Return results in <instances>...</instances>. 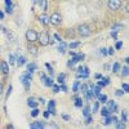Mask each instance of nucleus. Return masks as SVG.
<instances>
[{
    "instance_id": "f257e3e1",
    "label": "nucleus",
    "mask_w": 129,
    "mask_h": 129,
    "mask_svg": "<svg viewBox=\"0 0 129 129\" xmlns=\"http://www.w3.org/2000/svg\"><path fill=\"white\" fill-rule=\"evenodd\" d=\"M38 38H39V35H38V32L35 30H27L26 31V39H27V41L34 43V41L38 40Z\"/></svg>"
},
{
    "instance_id": "f03ea898",
    "label": "nucleus",
    "mask_w": 129,
    "mask_h": 129,
    "mask_svg": "<svg viewBox=\"0 0 129 129\" xmlns=\"http://www.w3.org/2000/svg\"><path fill=\"white\" fill-rule=\"evenodd\" d=\"M78 32L80 36H89L90 35V27L88 25H80L78 27Z\"/></svg>"
},
{
    "instance_id": "7ed1b4c3",
    "label": "nucleus",
    "mask_w": 129,
    "mask_h": 129,
    "mask_svg": "<svg viewBox=\"0 0 129 129\" xmlns=\"http://www.w3.org/2000/svg\"><path fill=\"white\" fill-rule=\"evenodd\" d=\"M50 38H49V34L47 31H44V32H41V34L39 35V40H40V44L41 45H48V44H50V40H49Z\"/></svg>"
},
{
    "instance_id": "20e7f679",
    "label": "nucleus",
    "mask_w": 129,
    "mask_h": 129,
    "mask_svg": "<svg viewBox=\"0 0 129 129\" xmlns=\"http://www.w3.org/2000/svg\"><path fill=\"white\" fill-rule=\"evenodd\" d=\"M61 21H62V17H61V14H58V13H53V14L49 17V22H50L52 25H54V26H58V25L61 23Z\"/></svg>"
},
{
    "instance_id": "39448f33",
    "label": "nucleus",
    "mask_w": 129,
    "mask_h": 129,
    "mask_svg": "<svg viewBox=\"0 0 129 129\" xmlns=\"http://www.w3.org/2000/svg\"><path fill=\"white\" fill-rule=\"evenodd\" d=\"M30 80H31V72H27V74H25V75L21 76V81H22L25 89L30 88Z\"/></svg>"
},
{
    "instance_id": "423d86ee",
    "label": "nucleus",
    "mask_w": 129,
    "mask_h": 129,
    "mask_svg": "<svg viewBox=\"0 0 129 129\" xmlns=\"http://www.w3.org/2000/svg\"><path fill=\"white\" fill-rule=\"evenodd\" d=\"M109 8L112 10H119L121 8V0H109Z\"/></svg>"
},
{
    "instance_id": "0eeeda50",
    "label": "nucleus",
    "mask_w": 129,
    "mask_h": 129,
    "mask_svg": "<svg viewBox=\"0 0 129 129\" xmlns=\"http://www.w3.org/2000/svg\"><path fill=\"white\" fill-rule=\"evenodd\" d=\"M88 75H89L88 67H79V69H78V78H80V79H87Z\"/></svg>"
},
{
    "instance_id": "6e6552de",
    "label": "nucleus",
    "mask_w": 129,
    "mask_h": 129,
    "mask_svg": "<svg viewBox=\"0 0 129 129\" xmlns=\"http://www.w3.org/2000/svg\"><path fill=\"white\" fill-rule=\"evenodd\" d=\"M48 111H49V114H56V102L54 101H49V103H48Z\"/></svg>"
},
{
    "instance_id": "1a4fd4ad",
    "label": "nucleus",
    "mask_w": 129,
    "mask_h": 129,
    "mask_svg": "<svg viewBox=\"0 0 129 129\" xmlns=\"http://www.w3.org/2000/svg\"><path fill=\"white\" fill-rule=\"evenodd\" d=\"M0 70H2L3 74H8V72H9L8 63H7V62H2V63H0Z\"/></svg>"
},
{
    "instance_id": "9d476101",
    "label": "nucleus",
    "mask_w": 129,
    "mask_h": 129,
    "mask_svg": "<svg viewBox=\"0 0 129 129\" xmlns=\"http://www.w3.org/2000/svg\"><path fill=\"white\" fill-rule=\"evenodd\" d=\"M27 105L30 107H32V109H35V107L38 106V101H35V98H32V97H31V98L27 100Z\"/></svg>"
},
{
    "instance_id": "9b49d317",
    "label": "nucleus",
    "mask_w": 129,
    "mask_h": 129,
    "mask_svg": "<svg viewBox=\"0 0 129 129\" xmlns=\"http://www.w3.org/2000/svg\"><path fill=\"white\" fill-rule=\"evenodd\" d=\"M39 19L41 21L43 25H48V23H49V17H48L47 14H41V16L39 17Z\"/></svg>"
},
{
    "instance_id": "f8f14e48",
    "label": "nucleus",
    "mask_w": 129,
    "mask_h": 129,
    "mask_svg": "<svg viewBox=\"0 0 129 129\" xmlns=\"http://www.w3.org/2000/svg\"><path fill=\"white\" fill-rule=\"evenodd\" d=\"M107 109L111 110L112 112H117V106L115 105L114 101H110V102H109V107H107Z\"/></svg>"
},
{
    "instance_id": "ddd939ff",
    "label": "nucleus",
    "mask_w": 129,
    "mask_h": 129,
    "mask_svg": "<svg viewBox=\"0 0 129 129\" xmlns=\"http://www.w3.org/2000/svg\"><path fill=\"white\" fill-rule=\"evenodd\" d=\"M44 126H45V124L44 123H40V121H36V123H32L31 124V128L32 129H38V128L41 129V128H44Z\"/></svg>"
},
{
    "instance_id": "4468645a",
    "label": "nucleus",
    "mask_w": 129,
    "mask_h": 129,
    "mask_svg": "<svg viewBox=\"0 0 129 129\" xmlns=\"http://www.w3.org/2000/svg\"><path fill=\"white\" fill-rule=\"evenodd\" d=\"M17 63H18V66H22V64L26 63V58L22 56H17Z\"/></svg>"
},
{
    "instance_id": "2eb2a0df",
    "label": "nucleus",
    "mask_w": 129,
    "mask_h": 129,
    "mask_svg": "<svg viewBox=\"0 0 129 129\" xmlns=\"http://www.w3.org/2000/svg\"><path fill=\"white\" fill-rule=\"evenodd\" d=\"M43 80H44V84L47 85V87H52V85H53V80H52V78L49 76V78H43Z\"/></svg>"
},
{
    "instance_id": "dca6fc26",
    "label": "nucleus",
    "mask_w": 129,
    "mask_h": 129,
    "mask_svg": "<svg viewBox=\"0 0 129 129\" xmlns=\"http://www.w3.org/2000/svg\"><path fill=\"white\" fill-rule=\"evenodd\" d=\"M66 48H67V45L64 44V43L61 41V44L58 45V49H57V50H58L59 53H64V52H66Z\"/></svg>"
},
{
    "instance_id": "f3484780",
    "label": "nucleus",
    "mask_w": 129,
    "mask_h": 129,
    "mask_svg": "<svg viewBox=\"0 0 129 129\" xmlns=\"http://www.w3.org/2000/svg\"><path fill=\"white\" fill-rule=\"evenodd\" d=\"M101 115L103 116V117H106V116H110L111 115V111L107 109V107H105V109H102L101 110Z\"/></svg>"
},
{
    "instance_id": "a211bd4d",
    "label": "nucleus",
    "mask_w": 129,
    "mask_h": 129,
    "mask_svg": "<svg viewBox=\"0 0 129 129\" xmlns=\"http://www.w3.org/2000/svg\"><path fill=\"white\" fill-rule=\"evenodd\" d=\"M64 79H66V74H59L58 75V78H57V81H58V84H62V83H64Z\"/></svg>"
},
{
    "instance_id": "6ab92c4d",
    "label": "nucleus",
    "mask_w": 129,
    "mask_h": 129,
    "mask_svg": "<svg viewBox=\"0 0 129 129\" xmlns=\"http://www.w3.org/2000/svg\"><path fill=\"white\" fill-rule=\"evenodd\" d=\"M27 70H28V72H34L36 70V63H28L27 64Z\"/></svg>"
},
{
    "instance_id": "aec40b11",
    "label": "nucleus",
    "mask_w": 129,
    "mask_h": 129,
    "mask_svg": "<svg viewBox=\"0 0 129 129\" xmlns=\"http://www.w3.org/2000/svg\"><path fill=\"white\" fill-rule=\"evenodd\" d=\"M85 95H87V100H88V101H90V100H93V97H94V94H93V92H92V89H88L87 92H85Z\"/></svg>"
},
{
    "instance_id": "412c9836",
    "label": "nucleus",
    "mask_w": 129,
    "mask_h": 129,
    "mask_svg": "<svg viewBox=\"0 0 129 129\" xmlns=\"http://www.w3.org/2000/svg\"><path fill=\"white\" fill-rule=\"evenodd\" d=\"M74 101H75V106H76V107H81L83 106V100L81 98H76V97H74Z\"/></svg>"
},
{
    "instance_id": "4be33fe9",
    "label": "nucleus",
    "mask_w": 129,
    "mask_h": 129,
    "mask_svg": "<svg viewBox=\"0 0 129 129\" xmlns=\"http://www.w3.org/2000/svg\"><path fill=\"white\" fill-rule=\"evenodd\" d=\"M79 87H80V83L79 81H75L74 85H72V90L74 92H79Z\"/></svg>"
},
{
    "instance_id": "5701e85b",
    "label": "nucleus",
    "mask_w": 129,
    "mask_h": 129,
    "mask_svg": "<svg viewBox=\"0 0 129 129\" xmlns=\"http://www.w3.org/2000/svg\"><path fill=\"white\" fill-rule=\"evenodd\" d=\"M41 8H43V10H47L48 9V0H41Z\"/></svg>"
},
{
    "instance_id": "b1692460",
    "label": "nucleus",
    "mask_w": 129,
    "mask_h": 129,
    "mask_svg": "<svg viewBox=\"0 0 129 129\" xmlns=\"http://www.w3.org/2000/svg\"><path fill=\"white\" fill-rule=\"evenodd\" d=\"M93 94H95V95H100L101 94V87H100V85H97V87L93 89Z\"/></svg>"
},
{
    "instance_id": "393cba45",
    "label": "nucleus",
    "mask_w": 129,
    "mask_h": 129,
    "mask_svg": "<svg viewBox=\"0 0 129 129\" xmlns=\"http://www.w3.org/2000/svg\"><path fill=\"white\" fill-rule=\"evenodd\" d=\"M119 70H120V64L117 63V62H116V63H114V66H112V71H114V72H117Z\"/></svg>"
},
{
    "instance_id": "a878e982",
    "label": "nucleus",
    "mask_w": 129,
    "mask_h": 129,
    "mask_svg": "<svg viewBox=\"0 0 129 129\" xmlns=\"http://www.w3.org/2000/svg\"><path fill=\"white\" fill-rule=\"evenodd\" d=\"M79 45H80V41H74V43H71V44H70V48L74 49V48H78Z\"/></svg>"
},
{
    "instance_id": "bb28decb",
    "label": "nucleus",
    "mask_w": 129,
    "mask_h": 129,
    "mask_svg": "<svg viewBox=\"0 0 129 129\" xmlns=\"http://www.w3.org/2000/svg\"><path fill=\"white\" fill-rule=\"evenodd\" d=\"M98 98H100V102H102V103H105V102H107V97H106L105 94H102V95L100 94V95H98Z\"/></svg>"
},
{
    "instance_id": "cd10ccee",
    "label": "nucleus",
    "mask_w": 129,
    "mask_h": 129,
    "mask_svg": "<svg viewBox=\"0 0 129 129\" xmlns=\"http://www.w3.org/2000/svg\"><path fill=\"white\" fill-rule=\"evenodd\" d=\"M112 121H111V116H106V119H105V121H103V124L105 125H110Z\"/></svg>"
},
{
    "instance_id": "c85d7f7f",
    "label": "nucleus",
    "mask_w": 129,
    "mask_h": 129,
    "mask_svg": "<svg viewBox=\"0 0 129 129\" xmlns=\"http://www.w3.org/2000/svg\"><path fill=\"white\" fill-rule=\"evenodd\" d=\"M123 121H124V123L128 121V111H126V110L123 111Z\"/></svg>"
},
{
    "instance_id": "c756f323",
    "label": "nucleus",
    "mask_w": 129,
    "mask_h": 129,
    "mask_svg": "<svg viewBox=\"0 0 129 129\" xmlns=\"http://www.w3.org/2000/svg\"><path fill=\"white\" fill-rule=\"evenodd\" d=\"M38 115H39V110H38L36 107H35V109L32 110V112H31V116H32V117H36Z\"/></svg>"
},
{
    "instance_id": "7c9ffc66",
    "label": "nucleus",
    "mask_w": 129,
    "mask_h": 129,
    "mask_svg": "<svg viewBox=\"0 0 129 129\" xmlns=\"http://www.w3.org/2000/svg\"><path fill=\"white\" fill-rule=\"evenodd\" d=\"M92 121H93V117L88 115V116H87V119H85V124H87V125H89Z\"/></svg>"
},
{
    "instance_id": "2f4dec72",
    "label": "nucleus",
    "mask_w": 129,
    "mask_h": 129,
    "mask_svg": "<svg viewBox=\"0 0 129 129\" xmlns=\"http://www.w3.org/2000/svg\"><path fill=\"white\" fill-rule=\"evenodd\" d=\"M45 67L48 69V74H49V75H52V74H53V69H52V66H50L49 63H45Z\"/></svg>"
},
{
    "instance_id": "473e14b6",
    "label": "nucleus",
    "mask_w": 129,
    "mask_h": 129,
    "mask_svg": "<svg viewBox=\"0 0 129 129\" xmlns=\"http://www.w3.org/2000/svg\"><path fill=\"white\" fill-rule=\"evenodd\" d=\"M9 63H10V64H14V63H16V57L12 56V54L9 56Z\"/></svg>"
},
{
    "instance_id": "72a5a7b5",
    "label": "nucleus",
    "mask_w": 129,
    "mask_h": 129,
    "mask_svg": "<svg viewBox=\"0 0 129 129\" xmlns=\"http://www.w3.org/2000/svg\"><path fill=\"white\" fill-rule=\"evenodd\" d=\"M128 74H129V69H128V66H125L123 69V76H128Z\"/></svg>"
},
{
    "instance_id": "f704fd0d",
    "label": "nucleus",
    "mask_w": 129,
    "mask_h": 129,
    "mask_svg": "<svg viewBox=\"0 0 129 129\" xmlns=\"http://www.w3.org/2000/svg\"><path fill=\"white\" fill-rule=\"evenodd\" d=\"M120 28H123V25H115L112 27V31H119Z\"/></svg>"
},
{
    "instance_id": "c9c22d12",
    "label": "nucleus",
    "mask_w": 129,
    "mask_h": 129,
    "mask_svg": "<svg viewBox=\"0 0 129 129\" xmlns=\"http://www.w3.org/2000/svg\"><path fill=\"white\" fill-rule=\"evenodd\" d=\"M98 106H100L98 102H95V103H94V106H93V112H98Z\"/></svg>"
},
{
    "instance_id": "e433bc0d",
    "label": "nucleus",
    "mask_w": 129,
    "mask_h": 129,
    "mask_svg": "<svg viewBox=\"0 0 129 129\" xmlns=\"http://www.w3.org/2000/svg\"><path fill=\"white\" fill-rule=\"evenodd\" d=\"M28 49H30V52H31L34 56H35V54H38V50H36V48H35V47H31V48H28Z\"/></svg>"
},
{
    "instance_id": "4c0bfd02",
    "label": "nucleus",
    "mask_w": 129,
    "mask_h": 129,
    "mask_svg": "<svg viewBox=\"0 0 129 129\" xmlns=\"http://www.w3.org/2000/svg\"><path fill=\"white\" fill-rule=\"evenodd\" d=\"M52 87H53V92H54V93L59 92V87H58V85H52Z\"/></svg>"
},
{
    "instance_id": "58836bf2",
    "label": "nucleus",
    "mask_w": 129,
    "mask_h": 129,
    "mask_svg": "<svg viewBox=\"0 0 129 129\" xmlns=\"http://www.w3.org/2000/svg\"><path fill=\"white\" fill-rule=\"evenodd\" d=\"M83 114H84V116H88L89 115V109H88V107H85V109L83 110Z\"/></svg>"
},
{
    "instance_id": "ea45409f",
    "label": "nucleus",
    "mask_w": 129,
    "mask_h": 129,
    "mask_svg": "<svg viewBox=\"0 0 129 129\" xmlns=\"http://www.w3.org/2000/svg\"><path fill=\"white\" fill-rule=\"evenodd\" d=\"M87 90H88V85H85V84H84V85H81V92H83V93H85Z\"/></svg>"
},
{
    "instance_id": "a19ab883",
    "label": "nucleus",
    "mask_w": 129,
    "mask_h": 129,
    "mask_svg": "<svg viewBox=\"0 0 129 129\" xmlns=\"http://www.w3.org/2000/svg\"><path fill=\"white\" fill-rule=\"evenodd\" d=\"M123 89H124V92H129V85L125 83V84H123Z\"/></svg>"
},
{
    "instance_id": "79ce46f5",
    "label": "nucleus",
    "mask_w": 129,
    "mask_h": 129,
    "mask_svg": "<svg viewBox=\"0 0 129 129\" xmlns=\"http://www.w3.org/2000/svg\"><path fill=\"white\" fill-rule=\"evenodd\" d=\"M121 47H123V43H121V41H117V43H116V49H120Z\"/></svg>"
},
{
    "instance_id": "37998d69",
    "label": "nucleus",
    "mask_w": 129,
    "mask_h": 129,
    "mask_svg": "<svg viewBox=\"0 0 129 129\" xmlns=\"http://www.w3.org/2000/svg\"><path fill=\"white\" fill-rule=\"evenodd\" d=\"M62 117H63L64 120H70V115H67V114H63V115H62Z\"/></svg>"
},
{
    "instance_id": "c03bdc74",
    "label": "nucleus",
    "mask_w": 129,
    "mask_h": 129,
    "mask_svg": "<svg viewBox=\"0 0 129 129\" xmlns=\"http://www.w3.org/2000/svg\"><path fill=\"white\" fill-rule=\"evenodd\" d=\"M10 90H12V85H9V88H8V93H7V100H8V97L10 95Z\"/></svg>"
},
{
    "instance_id": "a18cd8bd",
    "label": "nucleus",
    "mask_w": 129,
    "mask_h": 129,
    "mask_svg": "<svg viewBox=\"0 0 129 129\" xmlns=\"http://www.w3.org/2000/svg\"><path fill=\"white\" fill-rule=\"evenodd\" d=\"M107 53H109L110 56H112V54H114V48H109V50H107Z\"/></svg>"
},
{
    "instance_id": "49530a36",
    "label": "nucleus",
    "mask_w": 129,
    "mask_h": 129,
    "mask_svg": "<svg viewBox=\"0 0 129 129\" xmlns=\"http://www.w3.org/2000/svg\"><path fill=\"white\" fill-rule=\"evenodd\" d=\"M5 10H7V13H9V14L13 12V10H12V7H7V9H5Z\"/></svg>"
},
{
    "instance_id": "de8ad7c7",
    "label": "nucleus",
    "mask_w": 129,
    "mask_h": 129,
    "mask_svg": "<svg viewBox=\"0 0 129 129\" xmlns=\"http://www.w3.org/2000/svg\"><path fill=\"white\" fill-rule=\"evenodd\" d=\"M123 93H124L123 90H116V93H115V94H116L117 97H120V95H123Z\"/></svg>"
},
{
    "instance_id": "09e8293b",
    "label": "nucleus",
    "mask_w": 129,
    "mask_h": 129,
    "mask_svg": "<svg viewBox=\"0 0 129 129\" xmlns=\"http://www.w3.org/2000/svg\"><path fill=\"white\" fill-rule=\"evenodd\" d=\"M116 128H119V129L120 128H124V124L123 123H116Z\"/></svg>"
},
{
    "instance_id": "8fccbe9b",
    "label": "nucleus",
    "mask_w": 129,
    "mask_h": 129,
    "mask_svg": "<svg viewBox=\"0 0 129 129\" xmlns=\"http://www.w3.org/2000/svg\"><path fill=\"white\" fill-rule=\"evenodd\" d=\"M4 3L7 4V7H12V3H10V0H4Z\"/></svg>"
},
{
    "instance_id": "3c124183",
    "label": "nucleus",
    "mask_w": 129,
    "mask_h": 129,
    "mask_svg": "<svg viewBox=\"0 0 129 129\" xmlns=\"http://www.w3.org/2000/svg\"><path fill=\"white\" fill-rule=\"evenodd\" d=\"M101 53H102V56H106L107 54V50L106 49H101Z\"/></svg>"
},
{
    "instance_id": "603ef678",
    "label": "nucleus",
    "mask_w": 129,
    "mask_h": 129,
    "mask_svg": "<svg viewBox=\"0 0 129 129\" xmlns=\"http://www.w3.org/2000/svg\"><path fill=\"white\" fill-rule=\"evenodd\" d=\"M54 38H56V40L61 41V38H59V35H58V34H56V35H54Z\"/></svg>"
},
{
    "instance_id": "864d4df0",
    "label": "nucleus",
    "mask_w": 129,
    "mask_h": 129,
    "mask_svg": "<svg viewBox=\"0 0 129 129\" xmlns=\"http://www.w3.org/2000/svg\"><path fill=\"white\" fill-rule=\"evenodd\" d=\"M61 89H62L63 92H67V88H66V87H64V85H62V87H61Z\"/></svg>"
},
{
    "instance_id": "5fc2aeb1",
    "label": "nucleus",
    "mask_w": 129,
    "mask_h": 129,
    "mask_svg": "<svg viewBox=\"0 0 129 129\" xmlns=\"http://www.w3.org/2000/svg\"><path fill=\"white\" fill-rule=\"evenodd\" d=\"M44 117H45V119H48V117H49V112H44Z\"/></svg>"
},
{
    "instance_id": "6e6d98bb",
    "label": "nucleus",
    "mask_w": 129,
    "mask_h": 129,
    "mask_svg": "<svg viewBox=\"0 0 129 129\" xmlns=\"http://www.w3.org/2000/svg\"><path fill=\"white\" fill-rule=\"evenodd\" d=\"M2 93H3V84L0 83V94H2Z\"/></svg>"
},
{
    "instance_id": "4d7b16f0",
    "label": "nucleus",
    "mask_w": 129,
    "mask_h": 129,
    "mask_svg": "<svg viewBox=\"0 0 129 129\" xmlns=\"http://www.w3.org/2000/svg\"><path fill=\"white\" fill-rule=\"evenodd\" d=\"M3 18H4V14H3L2 10H0V19H3Z\"/></svg>"
},
{
    "instance_id": "13d9d810",
    "label": "nucleus",
    "mask_w": 129,
    "mask_h": 129,
    "mask_svg": "<svg viewBox=\"0 0 129 129\" xmlns=\"http://www.w3.org/2000/svg\"><path fill=\"white\" fill-rule=\"evenodd\" d=\"M95 78H97V79H100V78H102V75H100V74H95Z\"/></svg>"
}]
</instances>
